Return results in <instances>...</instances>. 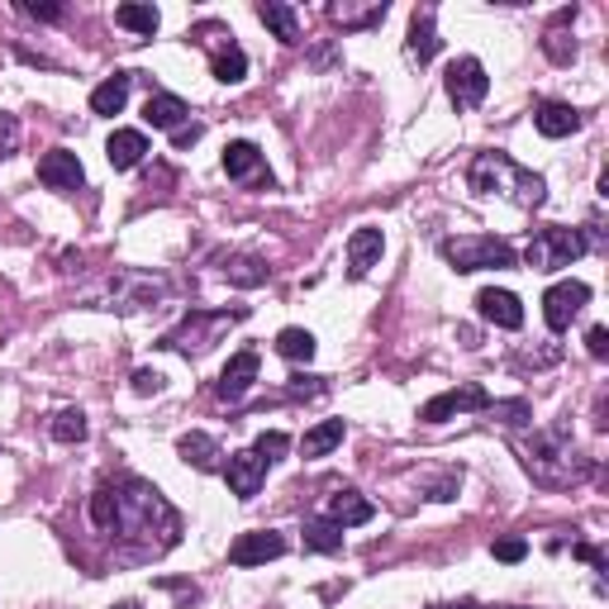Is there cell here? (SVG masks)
I'll return each instance as SVG.
<instances>
[{
    "mask_svg": "<svg viewBox=\"0 0 609 609\" xmlns=\"http://www.w3.org/2000/svg\"><path fill=\"white\" fill-rule=\"evenodd\" d=\"M90 520L106 528V534L124 538L134 548V557H158L181 543V514L144 476H120V482L100 486L90 496Z\"/></svg>",
    "mask_w": 609,
    "mask_h": 609,
    "instance_id": "cell-1",
    "label": "cell"
},
{
    "mask_svg": "<svg viewBox=\"0 0 609 609\" xmlns=\"http://www.w3.org/2000/svg\"><path fill=\"white\" fill-rule=\"evenodd\" d=\"M466 186H472L476 196H504V200L524 205V210H538V205L548 200V181L538 172H528V167H520L500 148L476 153L472 167H466Z\"/></svg>",
    "mask_w": 609,
    "mask_h": 609,
    "instance_id": "cell-2",
    "label": "cell"
},
{
    "mask_svg": "<svg viewBox=\"0 0 609 609\" xmlns=\"http://www.w3.org/2000/svg\"><path fill=\"white\" fill-rule=\"evenodd\" d=\"M520 458L528 466V476H534L538 486H548V490L581 486L595 472L590 458H581V452L572 448V434H567V424H557L552 434L520 438Z\"/></svg>",
    "mask_w": 609,
    "mask_h": 609,
    "instance_id": "cell-3",
    "label": "cell"
},
{
    "mask_svg": "<svg viewBox=\"0 0 609 609\" xmlns=\"http://www.w3.org/2000/svg\"><path fill=\"white\" fill-rule=\"evenodd\" d=\"M248 319V309H191L186 319L176 324V329H167L162 333V343L167 353H186V357H200V353H210V348L224 339V329H233V324H243Z\"/></svg>",
    "mask_w": 609,
    "mask_h": 609,
    "instance_id": "cell-4",
    "label": "cell"
},
{
    "mask_svg": "<svg viewBox=\"0 0 609 609\" xmlns=\"http://www.w3.org/2000/svg\"><path fill=\"white\" fill-rule=\"evenodd\" d=\"M172 295V281L167 277H153V271H114L106 277V287L90 291L86 305L90 309H148Z\"/></svg>",
    "mask_w": 609,
    "mask_h": 609,
    "instance_id": "cell-5",
    "label": "cell"
},
{
    "mask_svg": "<svg viewBox=\"0 0 609 609\" xmlns=\"http://www.w3.org/2000/svg\"><path fill=\"white\" fill-rule=\"evenodd\" d=\"M590 239L581 229H562V224H548V229H534V239H528V267L534 271H557V267H572L576 257H586Z\"/></svg>",
    "mask_w": 609,
    "mask_h": 609,
    "instance_id": "cell-6",
    "label": "cell"
},
{
    "mask_svg": "<svg viewBox=\"0 0 609 609\" xmlns=\"http://www.w3.org/2000/svg\"><path fill=\"white\" fill-rule=\"evenodd\" d=\"M443 257L452 271H486V267H514V248L504 239H482V233H466V239H443Z\"/></svg>",
    "mask_w": 609,
    "mask_h": 609,
    "instance_id": "cell-7",
    "label": "cell"
},
{
    "mask_svg": "<svg viewBox=\"0 0 609 609\" xmlns=\"http://www.w3.org/2000/svg\"><path fill=\"white\" fill-rule=\"evenodd\" d=\"M196 38H205V48H210V72H215V82L239 86L243 76H248V53L233 44V34L224 29V24H200Z\"/></svg>",
    "mask_w": 609,
    "mask_h": 609,
    "instance_id": "cell-8",
    "label": "cell"
},
{
    "mask_svg": "<svg viewBox=\"0 0 609 609\" xmlns=\"http://www.w3.org/2000/svg\"><path fill=\"white\" fill-rule=\"evenodd\" d=\"M443 86H448V100L458 110H476L490 96V76H486V68L476 58H458V62H452L448 76H443Z\"/></svg>",
    "mask_w": 609,
    "mask_h": 609,
    "instance_id": "cell-9",
    "label": "cell"
},
{
    "mask_svg": "<svg viewBox=\"0 0 609 609\" xmlns=\"http://www.w3.org/2000/svg\"><path fill=\"white\" fill-rule=\"evenodd\" d=\"M586 305H590L586 281H557V287H548V295H543V319H548L552 333H562V329H572V319Z\"/></svg>",
    "mask_w": 609,
    "mask_h": 609,
    "instance_id": "cell-10",
    "label": "cell"
},
{
    "mask_svg": "<svg viewBox=\"0 0 609 609\" xmlns=\"http://www.w3.org/2000/svg\"><path fill=\"white\" fill-rule=\"evenodd\" d=\"M486 405H490L486 386L466 381V386H458V391H443V395H434L429 405L419 410V419H424V424H443V419H452V414H462V410H486Z\"/></svg>",
    "mask_w": 609,
    "mask_h": 609,
    "instance_id": "cell-11",
    "label": "cell"
},
{
    "mask_svg": "<svg viewBox=\"0 0 609 609\" xmlns=\"http://www.w3.org/2000/svg\"><path fill=\"white\" fill-rule=\"evenodd\" d=\"M277 557H287V538L271 534V528H253V534H243L229 548L233 567H263V562H277Z\"/></svg>",
    "mask_w": 609,
    "mask_h": 609,
    "instance_id": "cell-12",
    "label": "cell"
},
{
    "mask_svg": "<svg viewBox=\"0 0 609 609\" xmlns=\"http://www.w3.org/2000/svg\"><path fill=\"white\" fill-rule=\"evenodd\" d=\"M224 172H229V181H243V186H271L263 148L248 144V138H239V144L224 148Z\"/></svg>",
    "mask_w": 609,
    "mask_h": 609,
    "instance_id": "cell-13",
    "label": "cell"
},
{
    "mask_svg": "<svg viewBox=\"0 0 609 609\" xmlns=\"http://www.w3.org/2000/svg\"><path fill=\"white\" fill-rule=\"evenodd\" d=\"M386 0H329V20L339 24L343 34H362V29H377L386 20Z\"/></svg>",
    "mask_w": 609,
    "mask_h": 609,
    "instance_id": "cell-14",
    "label": "cell"
},
{
    "mask_svg": "<svg viewBox=\"0 0 609 609\" xmlns=\"http://www.w3.org/2000/svg\"><path fill=\"white\" fill-rule=\"evenodd\" d=\"M257 367H263V362H257V353H253V348H243V353H239V357H229V367L219 372L215 395H219V400H229V405H233V400H243V395L253 391V381H257Z\"/></svg>",
    "mask_w": 609,
    "mask_h": 609,
    "instance_id": "cell-15",
    "label": "cell"
},
{
    "mask_svg": "<svg viewBox=\"0 0 609 609\" xmlns=\"http://www.w3.org/2000/svg\"><path fill=\"white\" fill-rule=\"evenodd\" d=\"M38 181H44L48 191H76L86 181L82 158H76V153H68V148L44 153V158H38Z\"/></svg>",
    "mask_w": 609,
    "mask_h": 609,
    "instance_id": "cell-16",
    "label": "cell"
},
{
    "mask_svg": "<svg viewBox=\"0 0 609 609\" xmlns=\"http://www.w3.org/2000/svg\"><path fill=\"white\" fill-rule=\"evenodd\" d=\"M224 482H229V490L239 500H253L257 490H263V482H267V462L257 458L253 448L248 452H233L229 466H224Z\"/></svg>",
    "mask_w": 609,
    "mask_h": 609,
    "instance_id": "cell-17",
    "label": "cell"
},
{
    "mask_svg": "<svg viewBox=\"0 0 609 609\" xmlns=\"http://www.w3.org/2000/svg\"><path fill=\"white\" fill-rule=\"evenodd\" d=\"M476 315H482L486 324H496V329H520L524 324V305L514 291H496L486 287L482 295H476Z\"/></svg>",
    "mask_w": 609,
    "mask_h": 609,
    "instance_id": "cell-18",
    "label": "cell"
},
{
    "mask_svg": "<svg viewBox=\"0 0 609 609\" xmlns=\"http://www.w3.org/2000/svg\"><path fill=\"white\" fill-rule=\"evenodd\" d=\"M329 520L339 528L372 524V520H377V504H372L367 496H357L353 486H343V490H333V496H329Z\"/></svg>",
    "mask_w": 609,
    "mask_h": 609,
    "instance_id": "cell-19",
    "label": "cell"
},
{
    "mask_svg": "<svg viewBox=\"0 0 609 609\" xmlns=\"http://www.w3.org/2000/svg\"><path fill=\"white\" fill-rule=\"evenodd\" d=\"M405 58L419 62V68H429V62L438 58V29H434V10H414L410 20V38H405Z\"/></svg>",
    "mask_w": 609,
    "mask_h": 609,
    "instance_id": "cell-20",
    "label": "cell"
},
{
    "mask_svg": "<svg viewBox=\"0 0 609 609\" xmlns=\"http://www.w3.org/2000/svg\"><path fill=\"white\" fill-rule=\"evenodd\" d=\"M381 253H386L381 229H353V239H348V271H353V277H367V271L381 263Z\"/></svg>",
    "mask_w": 609,
    "mask_h": 609,
    "instance_id": "cell-21",
    "label": "cell"
},
{
    "mask_svg": "<svg viewBox=\"0 0 609 609\" xmlns=\"http://www.w3.org/2000/svg\"><path fill=\"white\" fill-rule=\"evenodd\" d=\"M106 158L114 172H129V167H138L148 158V138L138 134V129H114L110 144H106Z\"/></svg>",
    "mask_w": 609,
    "mask_h": 609,
    "instance_id": "cell-22",
    "label": "cell"
},
{
    "mask_svg": "<svg viewBox=\"0 0 609 609\" xmlns=\"http://www.w3.org/2000/svg\"><path fill=\"white\" fill-rule=\"evenodd\" d=\"M534 124H538L543 138H567V134H576V129L586 124V120H581V110L562 106V100H548V106L534 110Z\"/></svg>",
    "mask_w": 609,
    "mask_h": 609,
    "instance_id": "cell-23",
    "label": "cell"
},
{
    "mask_svg": "<svg viewBox=\"0 0 609 609\" xmlns=\"http://www.w3.org/2000/svg\"><path fill=\"white\" fill-rule=\"evenodd\" d=\"M257 20H263L281 44H301V15H295V5H287V0H263V5H257Z\"/></svg>",
    "mask_w": 609,
    "mask_h": 609,
    "instance_id": "cell-24",
    "label": "cell"
},
{
    "mask_svg": "<svg viewBox=\"0 0 609 609\" xmlns=\"http://www.w3.org/2000/svg\"><path fill=\"white\" fill-rule=\"evenodd\" d=\"M576 20V5L572 10H562L552 24H548V34H543V53H548L557 68H567V62H576V38L567 34V24Z\"/></svg>",
    "mask_w": 609,
    "mask_h": 609,
    "instance_id": "cell-25",
    "label": "cell"
},
{
    "mask_svg": "<svg viewBox=\"0 0 609 609\" xmlns=\"http://www.w3.org/2000/svg\"><path fill=\"white\" fill-rule=\"evenodd\" d=\"M176 452H181V462L196 466V472H219V458H224L210 434H181Z\"/></svg>",
    "mask_w": 609,
    "mask_h": 609,
    "instance_id": "cell-26",
    "label": "cell"
},
{
    "mask_svg": "<svg viewBox=\"0 0 609 609\" xmlns=\"http://www.w3.org/2000/svg\"><path fill=\"white\" fill-rule=\"evenodd\" d=\"M129 86H134V76H129V72L106 76V82L90 90V110H96V114H120L124 100H129Z\"/></svg>",
    "mask_w": 609,
    "mask_h": 609,
    "instance_id": "cell-27",
    "label": "cell"
},
{
    "mask_svg": "<svg viewBox=\"0 0 609 609\" xmlns=\"http://www.w3.org/2000/svg\"><path fill=\"white\" fill-rule=\"evenodd\" d=\"M186 100H181V96H167V90H162V96H148V106H144V120L153 124V129H172V134H176V129L181 124H186Z\"/></svg>",
    "mask_w": 609,
    "mask_h": 609,
    "instance_id": "cell-28",
    "label": "cell"
},
{
    "mask_svg": "<svg viewBox=\"0 0 609 609\" xmlns=\"http://www.w3.org/2000/svg\"><path fill=\"white\" fill-rule=\"evenodd\" d=\"M267 263L263 257H253V253H233L229 263H224V277H229V287H243V291H253V287H267Z\"/></svg>",
    "mask_w": 609,
    "mask_h": 609,
    "instance_id": "cell-29",
    "label": "cell"
},
{
    "mask_svg": "<svg viewBox=\"0 0 609 609\" xmlns=\"http://www.w3.org/2000/svg\"><path fill=\"white\" fill-rule=\"evenodd\" d=\"M343 434H348L343 419H324V424H315V429L301 438V452H305V458H329V452L343 443Z\"/></svg>",
    "mask_w": 609,
    "mask_h": 609,
    "instance_id": "cell-30",
    "label": "cell"
},
{
    "mask_svg": "<svg viewBox=\"0 0 609 609\" xmlns=\"http://www.w3.org/2000/svg\"><path fill=\"white\" fill-rule=\"evenodd\" d=\"M114 24L129 29V34L153 38V34H158V24H162V15H158V5H134V0H129V5L114 10Z\"/></svg>",
    "mask_w": 609,
    "mask_h": 609,
    "instance_id": "cell-31",
    "label": "cell"
},
{
    "mask_svg": "<svg viewBox=\"0 0 609 609\" xmlns=\"http://www.w3.org/2000/svg\"><path fill=\"white\" fill-rule=\"evenodd\" d=\"M305 548L309 552H343V528L333 520H309L305 524Z\"/></svg>",
    "mask_w": 609,
    "mask_h": 609,
    "instance_id": "cell-32",
    "label": "cell"
},
{
    "mask_svg": "<svg viewBox=\"0 0 609 609\" xmlns=\"http://www.w3.org/2000/svg\"><path fill=\"white\" fill-rule=\"evenodd\" d=\"M277 353L287 362H309L315 357V333L309 329H281L277 333Z\"/></svg>",
    "mask_w": 609,
    "mask_h": 609,
    "instance_id": "cell-33",
    "label": "cell"
},
{
    "mask_svg": "<svg viewBox=\"0 0 609 609\" xmlns=\"http://www.w3.org/2000/svg\"><path fill=\"white\" fill-rule=\"evenodd\" d=\"M48 434H53L58 443H82L86 438V414L82 410H58L53 424H48Z\"/></svg>",
    "mask_w": 609,
    "mask_h": 609,
    "instance_id": "cell-34",
    "label": "cell"
},
{
    "mask_svg": "<svg viewBox=\"0 0 609 609\" xmlns=\"http://www.w3.org/2000/svg\"><path fill=\"white\" fill-rule=\"evenodd\" d=\"M486 410L496 414L500 424H510V429H524V424L534 419V410H528V400H500V405H496V400H490Z\"/></svg>",
    "mask_w": 609,
    "mask_h": 609,
    "instance_id": "cell-35",
    "label": "cell"
},
{
    "mask_svg": "<svg viewBox=\"0 0 609 609\" xmlns=\"http://www.w3.org/2000/svg\"><path fill=\"white\" fill-rule=\"evenodd\" d=\"M253 452H257V458H263V462L271 466V462H281V458H287V452H291V438L281 434V429H271V434H257Z\"/></svg>",
    "mask_w": 609,
    "mask_h": 609,
    "instance_id": "cell-36",
    "label": "cell"
},
{
    "mask_svg": "<svg viewBox=\"0 0 609 609\" xmlns=\"http://www.w3.org/2000/svg\"><path fill=\"white\" fill-rule=\"evenodd\" d=\"M458 490H462V466H452V472H443L438 482L424 486V496L429 500H458Z\"/></svg>",
    "mask_w": 609,
    "mask_h": 609,
    "instance_id": "cell-37",
    "label": "cell"
},
{
    "mask_svg": "<svg viewBox=\"0 0 609 609\" xmlns=\"http://www.w3.org/2000/svg\"><path fill=\"white\" fill-rule=\"evenodd\" d=\"M490 552H496L500 562H524V557H528V543H524V538H496V543H490Z\"/></svg>",
    "mask_w": 609,
    "mask_h": 609,
    "instance_id": "cell-38",
    "label": "cell"
},
{
    "mask_svg": "<svg viewBox=\"0 0 609 609\" xmlns=\"http://www.w3.org/2000/svg\"><path fill=\"white\" fill-rule=\"evenodd\" d=\"M134 391H138V395H158V391H162V372L138 367V372H134Z\"/></svg>",
    "mask_w": 609,
    "mask_h": 609,
    "instance_id": "cell-39",
    "label": "cell"
},
{
    "mask_svg": "<svg viewBox=\"0 0 609 609\" xmlns=\"http://www.w3.org/2000/svg\"><path fill=\"white\" fill-rule=\"evenodd\" d=\"M15 144H20V120L15 114H0V158H5Z\"/></svg>",
    "mask_w": 609,
    "mask_h": 609,
    "instance_id": "cell-40",
    "label": "cell"
},
{
    "mask_svg": "<svg viewBox=\"0 0 609 609\" xmlns=\"http://www.w3.org/2000/svg\"><path fill=\"white\" fill-rule=\"evenodd\" d=\"M586 348H590V357H595V362H605V357H609V329H605V324H595V329L586 333Z\"/></svg>",
    "mask_w": 609,
    "mask_h": 609,
    "instance_id": "cell-41",
    "label": "cell"
},
{
    "mask_svg": "<svg viewBox=\"0 0 609 609\" xmlns=\"http://www.w3.org/2000/svg\"><path fill=\"white\" fill-rule=\"evenodd\" d=\"M20 15H29V20H62V5H34V0H20Z\"/></svg>",
    "mask_w": 609,
    "mask_h": 609,
    "instance_id": "cell-42",
    "label": "cell"
},
{
    "mask_svg": "<svg viewBox=\"0 0 609 609\" xmlns=\"http://www.w3.org/2000/svg\"><path fill=\"white\" fill-rule=\"evenodd\" d=\"M572 557H581V562H590V567H595V572H600V576L609 572V562H605V557L590 548V543H572Z\"/></svg>",
    "mask_w": 609,
    "mask_h": 609,
    "instance_id": "cell-43",
    "label": "cell"
},
{
    "mask_svg": "<svg viewBox=\"0 0 609 609\" xmlns=\"http://www.w3.org/2000/svg\"><path fill=\"white\" fill-rule=\"evenodd\" d=\"M287 391H291V395H319V391H324V377H291Z\"/></svg>",
    "mask_w": 609,
    "mask_h": 609,
    "instance_id": "cell-44",
    "label": "cell"
},
{
    "mask_svg": "<svg viewBox=\"0 0 609 609\" xmlns=\"http://www.w3.org/2000/svg\"><path fill=\"white\" fill-rule=\"evenodd\" d=\"M200 134H205L200 124H181L176 134H172V144H176V148H191V144H196V138H200Z\"/></svg>",
    "mask_w": 609,
    "mask_h": 609,
    "instance_id": "cell-45",
    "label": "cell"
},
{
    "mask_svg": "<svg viewBox=\"0 0 609 609\" xmlns=\"http://www.w3.org/2000/svg\"><path fill=\"white\" fill-rule=\"evenodd\" d=\"M434 609H482L476 600H452V605H434Z\"/></svg>",
    "mask_w": 609,
    "mask_h": 609,
    "instance_id": "cell-46",
    "label": "cell"
},
{
    "mask_svg": "<svg viewBox=\"0 0 609 609\" xmlns=\"http://www.w3.org/2000/svg\"><path fill=\"white\" fill-rule=\"evenodd\" d=\"M114 609H138V605H134V600H124V605H114Z\"/></svg>",
    "mask_w": 609,
    "mask_h": 609,
    "instance_id": "cell-47",
    "label": "cell"
}]
</instances>
